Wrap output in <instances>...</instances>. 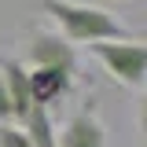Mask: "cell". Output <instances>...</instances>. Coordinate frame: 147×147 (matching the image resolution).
Returning <instances> with one entry per match:
<instances>
[{"mask_svg": "<svg viewBox=\"0 0 147 147\" xmlns=\"http://www.w3.org/2000/svg\"><path fill=\"white\" fill-rule=\"evenodd\" d=\"M26 85H30V96H33L40 107H52L59 99H66L74 88V77L59 70H26Z\"/></svg>", "mask_w": 147, "mask_h": 147, "instance_id": "5", "label": "cell"}, {"mask_svg": "<svg viewBox=\"0 0 147 147\" xmlns=\"http://www.w3.org/2000/svg\"><path fill=\"white\" fill-rule=\"evenodd\" d=\"M40 11L59 26V37L70 44H96V40H132L121 18L110 11L96 7V4H74V0H40Z\"/></svg>", "mask_w": 147, "mask_h": 147, "instance_id": "1", "label": "cell"}, {"mask_svg": "<svg viewBox=\"0 0 147 147\" xmlns=\"http://www.w3.org/2000/svg\"><path fill=\"white\" fill-rule=\"evenodd\" d=\"M55 147H107V125L99 121V114L92 103L77 107L55 132Z\"/></svg>", "mask_w": 147, "mask_h": 147, "instance_id": "4", "label": "cell"}, {"mask_svg": "<svg viewBox=\"0 0 147 147\" xmlns=\"http://www.w3.org/2000/svg\"><path fill=\"white\" fill-rule=\"evenodd\" d=\"M88 52L103 63V70L118 85H125L132 92L144 88V81H147V44L140 37H132V40H96V44H88Z\"/></svg>", "mask_w": 147, "mask_h": 147, "instance_id": "2", "label": "cell"}, {"mask_svg": "<svg viewBox=\"0 0 147 147\" xmlns=\"http://www.w3.org/2000/svg\"><path fill=\"white\" fill-rule=\"evenodd\" d=\"M4 121H11V96H7V81L0 74V125Z\"/></svg>", "mask_w": 147, "mask_h": 147, "instance_id": "7", "label": "cell"}, {"mask_svg": "<svg viewBox=\"0 0 147 147\" xmlns=\"http://www.w3.org/2000/svg\"><path fill=\"white\" fill-rule=\"evenodd\" d=\"M0 147H30L26 129H18L15 121H4V125H0Z\"/></svg>", "mask_w": 147, "mask_h": 147, "instance_id": "6", "label": "cell"}, {"mask_svg": "<svg viewBox=\"0 0 147 147\" xmlns=\"http://www.w3.org/2000/svg\"><path fill=\"white\" fill-rule=\"evenodd\" d=\"M26 70H59L66 77H77V52H74L70 40H63L52 30H37L30 33V44H26Z\"/></svg>", "mask_w": 147, "mask_h": 147, "instance_id": "3", "label": "cell"}]
</instances>
